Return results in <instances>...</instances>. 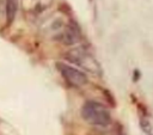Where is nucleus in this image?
<instances>
[{
  "instance_id": "2",
  "label": "nucleus",
  "mask_w": 153,
  "mask_h": 135,
  "mask_svg": "<svg viewBox=\"0 0 153 135\" xmlns=\"http://www.w3.org/2000/svg\"><path fill=\"white\" fill-rule=\"evenodd\" d=\"M66 59L69 60L71 62L78 65V66H80L81 68L88 70V72H92V73H99L100 72L99 65L97 63L96 59L88 51H86L82 48H75V49L69 50L66 54Z\"/></svg>"
},
{
  "instance_id": "1",
  "label": "nucleus",
  "mask_w": 153,
  "mask_h": 135,
  "mask_svg": "<svg viewBox=\"0 0 153 135\" xmlns=\"http://www.w3.org/2000/svg\"><path fill=\"white\" fill-rule=\"evenodd\" d=\"M81 116L87 123L97 127H105L110 123L111 119L109 109L94 100H88L82 105Z\"/></svg>"
},
{
  "instance_id": "3",
  "label": "nucleus",
  "mask_w": 153,
  "mask_h": 135,
  "mask_svg": "<svg viewBox=\"0 0 153 135\" xmlns=\"http://www.w3.org/2000/svg\"><path fill=\"white\" fill-rule=\"evenodd\" d=\"M57 68L63 79L73 87H81L87 82L86 74L74 67H71L65 63H57Z\"/></svg>"
},
{
  "instance_id": "4",
  "label": "nucleus",
  "mask_w": 153,
  "mask_h": 135,
  "mask_svg": "<svg viewBox=\"0 0 153 135\" xmlns=\"http://www.w3.org/2000/svg\"><path fill=\"white\" fill-rule=\"evenodd\" d=\"M18 10V0H6V18L7 23L11 24L17 14Z\"/></svg>"
}]
</instances>
